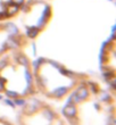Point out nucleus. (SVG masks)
Listing matches in <instances>:
<instances>
[{"label":"nucleus","instance_id":"obj_6","mask_svg":"<svg viewBox=\"0 0 116 125\" xmlns=\"http://www.w3.org/2000/svg\"><path fill=\"white\" fill-rule=\"evenodd\" d=\"M116 38L113 27L112 35L104 42L99 55V67L108 89L115 93L116 86Z\"/></svg>","mask_w":116,"mask_h":125},{"label":"nucleus","instance_id":"obj_7","mask_svg":"<svg viewBox=\"0 0 116 125\" xmlns=\"http://www.w3.org/2000/svg\"><path fill=\"white\" fill-rule=\"evenodd\" d=\"M30 40L24 35L20 25L9 21L0 22V58L13 50H24Z\"/></svg>","mask_w":116,"mask_h":125},{"label":"nucleus","instance_id":"obj_2","mask_svg":"<svg viewBox=\"0 0 116 125\" xmlns=\"http://www.w3.org/2000/svg\"><path fill=\"white\" fill-rule=\"evenodd\" d=\"M33 71L38 95L53 102L66 100L81 83L91 77L49 57H39L33 62Z\"/></svg>","mask_w":116,"mask_h":125},{"label":"nucleus","instance_id":"obj_4","mask_svg":"<svg viewBox=\"0 0 116 125\" xmlns=\"http://www.w3.org/2000/svg\"><path fill=\"white\" fill-rule=\"evenodd\" d=\"M16 125H68L62 112L49 101L37 97L27 99L20 107Z\"/></svg>","mask_w":116,"mask_h":125},{"label":"nucleus","instance_id":"obj_1","mask_svg":"<svg viewBox=\"0 0 116 125\" xmlns=\"http://www.w3.org/2000/svg\"><path fill=\"white\" fill-rule=\"evenodd\" d=\"M62 115L68 125H116L115 93L89 77L66 99Z\"/></svg>","mask_w":116,"mask_h":125},{"label":"nucleus","instance_id":"obj_3","mask_svg":"<svg viewBox=\"0 0 116 125\" xmlns=\"http://www.w3.org/2000/svg\"><path fill=\"white\" fill-rule=\"evenodd\" d=\"M0 95L13 101L38 95L33 62L24 50H13L0 58Z\"/></svg>","mask_w":116,"mask_h":125},{"label":"nucleus","instance_id":"obj_9","mask_svg":"<svg viewBox=\"0 0 116 125\" xmlns=\"http://www.w3.org/2000/svg\"><path fill=\"white\" fill-rule=\"evenodd\" d=\"M11 2L15 3V5H18V6H22L25 2V0H11Z\"/></svg>","mask_w":116,"mask_h":125},{"label":"nucleus","instance_id":"obj_5","mask_svg":"<svg viewBox=\"0 0 116 125\" xmlns=\"http://www.w3.org/2000/svg\"><path fill=\"white\" fill-rule=\"evenodd\" d=\"M18 15H21V30L31 42L49 25L53 10L44 0H25Z\"/></svg>","mask_w":116,"mask_h":125},{"label":"nucleus","instance_id":"obj_8","mask_svg":"<svg viewBox=\"0 0 116 125\" xmlns=\"http://www.w3.org/2000/svg\"><path fill=\"white\" fill-rule=\"evenodd\" d=\"M0 125H16V122H13L10 118L6 116L0 115Z\"/></svg>","mask_w":116,"mask_h":125}]
</instances>
